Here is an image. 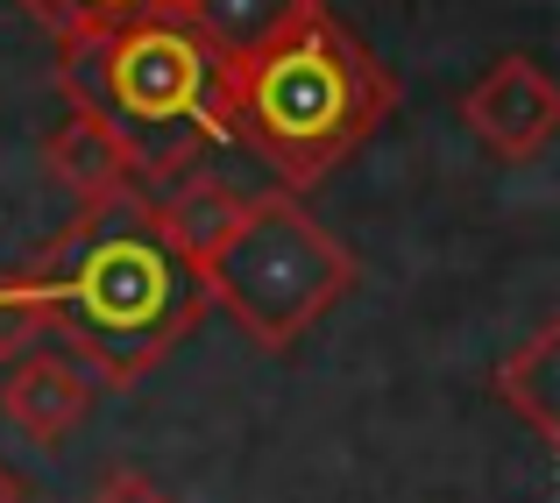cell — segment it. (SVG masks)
Segmentation results:
<instances>
[{
  "mask_svg": "<svg viewBox=\"0 0 560 503\" xmlns=\"http://www.w3.org/2000/svg\"><path fill=\"white\" fill-rule=\"evenodd\" d=\"M0 503H28V482H22V476H14V468H8V461H0Z\"/></svg>",
  "mask_w": 560,
  "mask_h": 503,
  "instance_id": "cell-14",
  "label": "cell"
},
{
  "mask_svg": "<svg viewBox=\"0 0 560 503\" xmlns=\"http://www.w3.org/2000/svg\"><path fill=\"white\" fill-rule=\"evenodd\" d=\"M397 79L319 0L299 28L248 57H228L213 85L220 136L248 142L277 171V191H313L390 121Z\"/></svg>",
  "mask_w": 560,
  "mask_h": 503,
  "instance_id": "cell-2",
  "label": "cell"
},
{
  "mask_svg": "<svg viewBox=\"0 0 560 503\" xmlns=\"http://www.w3.org/2000/svg\"><path fill=\"white\" fill-rule=\"evenodd\" d=\"M22 14H36L50 36H100V28L142 22V14H178V0H14Z\"/></svg>",
  "mask_w": 560,
  "mask_h": 503,
  "instance_id": "cell-11",
  "label": "cell"
},
{
  "mask_svg": "<svg viewBox=\"0 0 560 503\" xmlns=\"http://www.w3.org/2000/svg\"><path fill=\"white\" fill-rule=\"evenodd\" d=\"M462 128L497 156V164H533V156L560 136V79L539 71L525 50L497 57V65L462 93Z\"/></svg>",
  "mask_w": 560,
  "mask_h": 503,
  "instance_id": "cell-5",
  "label": "cell"
},
{
  "mask_svg": "<svg viewBox=\"0 0 560 503\" xmlns=\"http://www.w3.org/2000/svg\"><path fill=\"white\" fill-rule=\"evenodd\" d=\"M43 171L71 191L79 206H142L164 177L128 150V136H114L93 114H71L65 128L43 136Z\"/></svg>",
  "mask_w": 560,
  "mask_h": 503,
  "instance_id": "cell-6",
  "label": "cell"
},
{
  "mask_svg": "<svg viewBox=\"0 0 560 503\" xmlns=\"http://www.w3.org/2000/svg\"><path fill=\"white\" fill-rule=\"evenodd\" d=\"M57 85L71 114H93L114 136H128V150L156 177L191 171V156L220 142V57L185 14H142L100 36H57Z\"/></svg>",
  "mask_w": 560,
  "mask_h": 503,
  "instance_id": "cell-3",
  "label": "cell"
},
{
  "mask_svg": "<svg viewBox=\"0 0 560 503\" xmlns=\"http://www.w3.org/2000/svg\"><path fill=\"white\" fill-rule=\"evenodd\" d=\"M43 340V313L36 299H28L22 277H0V369L14 362V354H28Z\"/></svg>",
  "mask_w": 560,
  "mask_h": 503,
  "instance_id": "cell-12",
  "label": "cell"
},
{
  "mask_svg": "<svg viewBox=\"0 0 560 503\" xmlns=\"http://www.w3.org/2000/svg\"><path fill=\"white\" fill-rule=\"evenodd\" d=\"M490 390L504 397V411H518V419L533 425L539 447L560 454V313L539 319V327L497 362Z\"/></svg>",
  "mask_w": 560,
  "mask_h": 503,
  "instance_id": "cell-9",
  "label": "cell"
},
{
  "mask_svg": "<svg viewBox=\"0 0 560 503\" xmlns=\"http://www.w3.org/2000/svg\"><path fill=\"white\" fill-rule=\"evenodd\" d=\"M319 0H178V14L206 36V50L228 65V57H248L262 43H277L284 28H299Z\"/></svg>",
  "mask_w": 560,
  "mask_h": 503,
  "instance_id": "cell-10",
  "label": "cell"
},
{
  "mask_svg": "<svg viewBox=\"0 0 560 503\" xmlns=\"http://www.w3.org/2000/svg\"><path fill=\"white\" fill-rule=\"evenodd\" d=\"M142 206H79L71 227L14 270L43 334L65 340V354H79L107 390H136L206 313L199 277L150 234Z\"/></svg>",
  "mask_w": 560,
  "mask_h": 503,
  "instance_id": "cell-1",
  "label": "cell"
},
{
  "mask_svg": "<svg viewBox=\"0 0 560 503\" xmlns=\"http://www.w3.org/2000/svg\"><path fill=\"white\" fill-rule=\"evenodd\" d=\"M199 291L262 354H284L355 291V248L319 227L299 191H256L220 256L199 270Z\"/></svg>",
  "mask_w": 560,
  "mask_h": 503,
  "instance_id": "cell-4",
  "label": "cell"
},
{
  "mask_svg": "<svg viewBox=\"0 0 560 503\" xmlns=\"http://www.w3.org/2000/svg\"><path fill=\"white\" fill-rule=\"evenodd\" d=\"M100 383L93 369L79 362V354H57V348H28L8 362V383H0V411H8V425L22 440H36V447H57V440H71L85 425V411H93Z\"/></svg>",
  "mask_w": 560,
  "mask_h": 503,
  "instance_id": "cell-7",
  "label": "cell"
},
{
  "mask_svg": "<svg viewBox=\"0 0 560 503\" xmlns=\"http://www.w3.org/2000/svg\"><path fill=\"white\" fill-rule=\"evenodd\" d=\"M85 503H178V496H164L150 476H107V482H100V490L85 496Z\"/></svg>",
  "mask_w": 560,
  "mask_h": 503,
  "instance_id": "cell-13",
  "label": "cell"
},
{
  "mask_svg": "<svg viewBox=\"0 0 560 503\" xmlns=\"http://www.w3.org/2000/svg\"><path fill=\"white\" fill-rule=\"evenodd\" d=\"M242 191L228 185V177L213 171H178L164 177V185L150 191V206H142V220H150V234L171 248V256L185 262L191 277L206 270V262L220 256V242L234 234V220H242Z\"/></svg>",
  "mask_w": 560,
  "mask_h": 503,
  "instance_id": "cell-8",
  "label": "cell"
}]
</instances>
